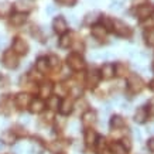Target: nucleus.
<instances>
[{"label": "nucleus", "mask_w": 154, "mask_h": 154, "mask_svg": "<svg viewBox=\"0 0 154 154\" xmlns=\"http://www.w3.org/2000/svg\"><path fill=\"white\" fill-rule=\"evenodd\" d=\"M86 106H88V102H86L85 99L79 100V102H78V105H76V107H78L79 110H85V109H86Z\"/></svg>", "instance_id": "nucleus-40"}, {"label": "nucleus", "mask_w": 154, "mask_h": 154, "mask_svg": "<svg viewBox=\"0 0 154 154\" xmlns=\"http://www.w3.org/2000/svg\"><path fill=\"white\" fill-rule=\"evenodd\" d=\"M99 79H100V74H99L96 69H91L88 74H86V79L85 81H86V85L92 88V86H96V85H98Z\"/></svg>", "instance_id": "nucleus-9"}, {"label": "nucleus", "mask_w": 154, "mask_h": 154, "mask_svg": "<svg viewBox=\"0 0 154 154\" xmlns=\"http://www.w3.org/2000/svg\"><path fill=\"white\" fill-rule=\"evenodd\" d=\"M11 51L14 54H19V55H24V54H27L28 51V44L24 40L21 38H14L13 41V50Z\"/></svg>", "instance_id": "nucleus-6"}, {"label": "nucleus", "mask_w": 154, "mask_h": 154, "mask_svg": "<svg viewBox=\"0 0 154 154\" xmlns=\"http://www.w3.org/2000/svg\"><path fill=\"white\" fill-rule=\"evenodd\" d=\"M69 17H71V21H72V23H76V19H75L76 16H75V14H71Z\"/></svg>", "instance_id": "nucleus-51"}, {"label": "nucleus", "mask_w": 154, "mask_h": 154, "mask_svg": "<svg viewBox=\"0 0 154 154\" xmlns=\"http://www.w3.org/2000/svg\"><path fill=\"white\" fill-rule=\"evenodd\" d=\"M21 150H23V149H21V146H20V144H16L13 147V153L14 154H21Z\"/></svg>", "instance_id": "nucleus-44"}, {"label": "nucleus", "mask_w": 154, "mask_h": 154, "mask_svg": "<svg viewBox=\"0 0 154 154\" xmlns=\"http://www.w3.org/2000/svg\"><path fill=\"white\" fill-rule=\"evenodd\" d=\"M143 38H144V42L147 45H154V27H149L143 33Z\"/></svg>", "instance_id": "nucleus-19"}, {"label": "nucleus", "mask_w": 154, "mask_h": 154, "mask_svg": "<svg viewBox=\"0 0 154 154\" xmlns=\"http://www.w3.org/2000/svg\"><path fill=\"white\" fill-rule=\"evenodd\" d=\"M72 107H74V103H72V100H69V99H64L62 102L60 103V113L61 115H69L71 112H72Z\"/></svg>", "instance_id": "nucleus-13"}, {"label": "nucleus", "mask_w": 154, "mask_h": 154, "mask_svg": "<svg viewBox=\"0 0 154 154\" xmlns=\"http://www.w3.org/2000/svg\"><path fill=\"white\" fill-rule=\"evenodd\" d=\"M72 44V38H71L69 34H62V37L60 38V41H58V45L61 48H68Z\"/></svg>", "instance_id": "nucleus-25"}, {"label": "nucleus", "mask_w": 154, "mask_h": 154, "mask_svg": "<svg viewBox=\"0 0 154 154\" xmlns=\"http://www.w3.org/2000/svg\"><path fill=\"white\" fill-rule=\"evenodd\" d=\"M60 98L58 96H50V98L47 99V105L48 107L51 109V110H54V109H58V106H60Z\"/></svg>", "instance_id": "nucleus-29"}, {"label": "nucleus", "mask_w": 154, "mask_h": 154, "mask_svg": "<svg viewBox=\"0 0 154 154\" xmlns=\"http://www.w3.org/2000/svg\"><path fill=\"white\" fill-rule=\"evenodd\" d=\"M54 91L57 92L58 96H65V95L69 92V89L65 86V84H57L55 88H54Z\"/></svg>", "instance_id": "nucleus-31"}, {"label": "nucleus", "mask_w": 154, "mask_h": 154, "mask_svg": "<svg viewBox=\"0 0 154 154\" xmlns=\"http://www.w3.org/2000/svg\"><path fill=\"white\" fill-rule=\"evenodd\" d=\"M52 28L57 34H65V31L68 30V24H66L65 19L62 16H58L52 21Z\"/></svg>", "instance_id": "nucleus-7"}, {"label": "nucleus", "mask_w": 154, "mask_h": 154, "mask_svg": "<svg viewBox=\"0 0 154 154\" xmlns=\"http://www.w3.org/2000/svg\"><path fill=\"white\" fill-rule=\"evenodd\" d=\"M66 62H68V66L72 71H81L85 68V61L79 54H71L66 58Z\"/></svg>", "instance_id": "nucleus-3"}, {"label": "nucleus", "mask_w": 154, "mask_h": 154, "mask_svg": "<svg viewBox=\"0 0 154 154\" xmlns=\"http://www.w3.org/2000/svg\"><path fill=\"white\" fill-rule=\"evenodd\" d=\"M153 71H154V65H153Z\"/></svg>", "instance_id": "nucleus-56"}, {"label": "nucleus", "mask_w": 154, "mask_h": 154, "mask_svg": "<svg viewBox=\"0 0 154 154\" xmlns=\"http://www.w3.org/2000/svg\"><path fill=\"white\" fill-rule=\"evenodd\" d=\"M35 68H37L38 72H47V68H48V61H47V58H44V57L38 58L37 62H35Z\"/></svg>", "instance_id": "nucleus-23"}, {"label": "nucleus", "mask_w": 154, "mask_h": 154, "mask_svg": "<svg viewBox=\"0 0 154 154\" xmlns=\"http://www.w3.org/2000/svg\"><path fill=\"white\" fill-rule=\"evenodd\" d=\"M91 33H92V35H94L95 38H98V40H103V38L106 37L107 30L103 27L102 24H95L94 27L91 28Z\"/></svg>", "instance_id": "nucleus-12"}, {"label": "nucleus", "mask_w": 154, "mask_h": 154, "mask_svg": "<svg viewBox=\"0 0 154 154\" xmlns=\"http://www.w3.org/2000/svg\"><path fill=\"white\" fill-rule=\"evenodd\" d=\"M96 139H98V136H96V133H95V130H92V129H86V131H85V143H86V146H92L96 143Z\"/></svg>", "instance_id": "nucleus-18"}, {"label": "nucleus", "mask_w": 154, "mask_h": 154, "mask_svg": "<svg viewBox=\"0 0 154 154\" xmlns=\"http://www.w3.org/2000/svg\"><path fill=\"white\" fill-rule=\"evenodd\" d=\"M147 3V0H133V6L139 7V6H143Z\"/></svg>", "instance_id": "nucleus-43"}, {"label": "nucleus", "mask_w": 154, "mask_h": 154, "mask_svg": "<svg viewBox=\"0 0 154 154\" xmlns=\"http://www.w3.org/2000/svg\"><path fill=\"white\" fill-rule=\"evenodd\" d=\"M79 48H81V51H82V50H84V45H82V42L76 41L75 42V50H76V51H79Z\"/></svg>", "instance_id": "nucleus-46"}, {"label": "nucleus", "mask_w": 154, "mask_h": 154, "mask_svg": "<svg viewBox=\"0 0 154 154\" xmlns=\"http://www.w3.org/2000/svg\"><path fill=\"white\" fill-rule=\"evenodd\" d=\"M26 20H27L26 13H20V11H17V13H13L11 16H10V24H13V26H16V27L23 26V24L26 23Z\"/></svg>", "instance_id": "nucleus-11"}, {"label": "nucleus", "mask_w": 154, "mask_h": 154, "mask_svg": "<svg viewBox=\"0 0 154 154\" xmlns=\"http://www.w3.org/2000/svg\"><path fill=\"white\" fill-rule=\"evenodd\" d=\"M11 11V5L9 2H0V16H6Z\"/></svg>", "instance_id": "nucleus-33"}, {"label": "nucleus", "mask_w": 154, "mask_h": 154, "mask_svg": "<svg viewBox=\"0 0 154 154\" xmlns=\"http://www.w3.org/2000/svg\"><path fill=\"white\" fill-rule=\"evenodd\" d=\"M2 62H3V65H5L7 69H14V68H17V65H19L17 54H14L13 51H6L5 54H3Z\"/></svg>", "instance_id": "nucleus-4"}, {"label": "nucleus", "mask_w": 154, "mask_h": 154, "mask_svg": "<svg viewBox=\"0 0 154 154\" xmlns=\"http://www.w3.org/2000/svg\"><path fill=\"white\" fill-rule=\"evenodd\" d=\"M71 127L74 129L72 131H76V130H78V123H75V122H74V123H71Z\"/></svg>", "instance_id": "nucleus-49"}, {"label": "nucleus", "mask_w": 154, "mask_h": 154, "mask_svg": "<svg viewBox=\"0 0 154 154\" xmlns=\"http://www.w3.org/2000/svg\"><path fill=\"white\" fill-rule=\"evenodd\" d=\"M2 82H3V78H2V75H0V84H2Z\"/></svg>", "instance_id": "nucleus-55"}, {"label": "nucleus", "mask_w": 154, "mask_h": 154, "mask_svg": "<svg viewBox=\"0 0 154 154\" xmlns=\"http://www.w3.org/2000/svg\"><path fill=\"white\" fill-rule=\"evenodd\" d=\"M127 88L131 94H139V92H141V89L144 88V82L139 75L133 74L127 78Z\"/></svg>", "instance_id": "nucleus-1"}, {"label": "nucleus", "mask_w": 154, "mask_h": 154, "mask_svg": "<svg viewBox=\"0 0 154 154\" xmlns=\"http://www.w3.org/2000/svg\"><path fill=\"white\" fill-rule=\"evenodd\" d=\"M107 57H109V54H106V52H96L94 55H91V58H94V60H106Z\"/></svg>", "instance_id": "nucleus-37"}, {"label": "nucleus", "mask_w": 154, "mask_h": 154, "mask_svg": "<svg viewBox=\"0 0 154 154\" xmlns=\"http://www.w3.org/2000/svg\"><path fill=\"white\" fill-rule=\"evenodd\" d=\"M40 151H41V146L38 144V143H31L28 153L30 154H40Z\"/></svg>", "instance_id": "nucleus-35"}, {"label": "nucleus", "mask_w": 154, "mask_h": 154, "mask_svg": "<svg viewBox=\"0 0 154 154\" xmlns=\"http://www.w3.org/2000/svg\"><path fill=\"white\" fill-rule=\"evenodd\" d=\"M3 150H5V143L0 140V151H3Z\"/></svg>", "instance_id": "nucleus-53"}, {"label": "nucleus", "mask_w": 154, "mask_h": 154, "mask_svg": "<svg viewBox=\"0 0 154 154\" xmlns=\"http://www.w3.org/2000/svg\"><path fill=\"white\" fill-rule=\"evenodd\" d=\"M122 109L127 110V109H129V105H127V103H123V105H122Z\"/></svg>", "instance_id": "nucleus-54"}, {"label": "nucleus", "mask_w": 154, "mask_h": 154, "mask_svg": "<svg viewBox=\"0 0 154 154\" xmlns=\"http://www.w3.org/2000/svg\"><path fill=\"white\" fill-rule=\"evenodd\" d=\"M44 107H45V103L41 99H34L30 103V110L33 113H41L44 110Z\"/></svg>", "instance_id": "nucleus-16"}, {"label": "nucleus", "mask_w": 154, "mask_h": 154, "mask_svg": "<svg viewBox=\"0 0 154 154\" xmlns=\"http://www.w3.org/2000/svg\"><path fill=\"white\" fill-rule=\"evenodd\" d=\"M33 6H34L33 0H17V2L14 3V7H16L17 11H20V13H24V11L31 10Z\"/></svg>", "instance_id": "nucleus-10"}, {"label": "nucleus", "mask_w": 154, "mask_h": 154, "mask_svg": "<svg viewBox=\"0 0 154 154\" xmlns=\"http://www.w3.org/2000/svg\"><path fill=\"white\" fill-rule=\"evenodd\" d=\"M115 75V66L112 64H105L100 69V76H103V79H110Z\"/></svg>", "instance_id": "nucleus-15"}, {"label": "nucleus", "mask_w": 154, "mask_h": 154, "mask_svg": "<svg viewBox=\"0 0 154 154\" xmlns=\"http://www.w3.org/2000/svg\"><path fill=\"white\" fill-rule=\"evenodd\" d=\"M14 103L19 109H24L31 103V96L28 94H17L16 98H14Z\"/></svg>", "instance_id": "nucleus-8"}, {"label": "nucleus", "mask_w": 154, "mask_h": 154, "mask_svg": "<svg viewBox=\"0 0 154 154\" xmlns=\"http://www.w3.org/2000/svg\"><path fill=\"white\" fill-rule=\"evenodd\" d=\"M123 6V0H112L110 3V9L112 10H120Z\"/></svg>", "instance_id": "nucleus-36"}, {"label": "nucleus", "mask_w": 154, "mask_h": 154, "mask_svg": "<svg viewBox=\"0 0 154 154\" xmlns=\"http://www.w3.org/2000/svg\"><path fill=\"white\" fill-rule=\"evenodd\" d=\"M153 13H154V5H150V3L139 6L137 10H136V16H137V19H140V20L149 19Z\"/></svg>", "instance_id": "nucleus-5"}, {"label": "nucleus", "mask_w": 154, "mask_h": 154, "mask_svg": "<svg viewBox=\"0 0 154 154\" xmlns=\"http://www.w3.org/2000/svg\"><path fill=\"white\" fill-rule=\"evenodd\" d=\"M134 137L137 139V140H140V139H141V133L139 130H134Z\"/></svg>", "instance_id": "nucleus-48"}, {"label": "nucleus", "mask_w": 154, "mask_h": 154, "mask_svg": "<svg viewBox=\"0 0 154 154\" xmlns=\"http://www.w3.org/2000/svg\"><path fill=\"white\" fill-rule=\"evenodd\" d=\"M10 110V99H3L0 103V115H9Z\"/></svg>", "instance_id": "nucleus-28"}, {"label": "nucleus", "mask_w": 154, "mask_h": 154, "mask_svg": "<svg viewBox=\"0 0 154 154\" xmlns=\"http://www.w3.org/2000/svg\"><path fill=\"white\" fill-rule=\"evenodd\" d=\"M6 45H7V38L3 37V35H0V51L5 50Z\"/></svg>", "instance_id": "nucleus-41"}, {"label": "nucleus", "mask_w": 154, "mask_h": 154, "mask_svg": "<svg viewBox=\"0 0 154 154\" xmlns=\"http://www.w3.org/2000/svg\"><path fill=\"white\" fill-rule=\"evenodd\" d=\"M95 122H96V113L92 112V110L84 112V115H82V123H84L85 126H91V125H94Z\"/></svg>", "instance_id": "nucleus-14"}, {"label": "nucleus", "mask_w": 154, "mask_h": 154, "mask_svg": "<svg viewBox=\"0 0 154 154\" xmlns=\"http://www.w3.org/2000/svg\"><path fill=\"white\" fill-rule=\"evenodd\" d=\"M127 72V66L125 64H122V62H117L116 65H115V74L117 76H125Z\"/></svg>", "instance_id": "nucleus-30"}, {"label": "nucleus", "mask_w": 154, "mask_h": 154, "mask_svg": "<svg viewBox=\"0 0 154 154\" xmlns=\"http://www.w3.org/2000/svg\"><path fill=\"white\" fill-rule=\"evenodd\" d=\"M95 144H96V150H98L99 154L106 153V140H105L103 137H98Z\"/></svg>", "instance_id": "nucleus-26"}, {"label": "nucleus", "mask_w": 154, "mask_h": 154, "mask_svg": "<svg viewBox=\"0 0 154 154\" xmlns=\"http://www.w3.org/2000/svg\"><path fill=\"white\" fill-rule=\"evenodd\" d=\"M55 10H57L55 6L48 5L47 7H45V13H47V14H54V13H55Z\"/></svg>", "instance_id": "nucleus-42"}, {"label": "nucleus", "mask_w": 154, "mask_h": 154, "mask_svg": "<svg viewBox=\"0 0 154 154\" xmlns=\"http://www.w3.org/2000/svg\"><path fill=\"white\" fill-rule=\"evenodd\" d=\"M48 66L51 68V69L57 71V69H60V66H61V62H60V58L57 55H51V57H48Z\"/></svg>", "instance_id": "nucleus-24"}, {"label": "nucleus", "mask_w": 154, "mask_h": 154, "mask_svg": "<svg viewBox=\"0 0 154 154\" xmlns=\"http://www.w3.org/2000/svg\"><path fill=\"white\" fill-rule=\"evenodd\" d=\"M147 131L153 134V133H154V125H153V126H149V129H147Z\"/></svg>", "instance_id": "nucleus-50"}, {"label": "nucleus", "mask_w": 154, "mask_h": 154, "mask_svg": "<svg viewBox=\"0 0 154 154\" xmlns=\"http://www.w3.org/2000/svg\"><path fill=\"white\" fill-rule=\"evenodd\" d=\"M0 140L3 141V143H7V144H13L14 141H16V134H14L13 131L6 130L2 133V139Z\"/></svg>", "instance_id": "nucleus-21"}, {"label": "nucleus", "mask_w": 154, "mask_h": 154, "mask_svg": "<svg viewBox=\"0 0 154 154\" xmlns=\"http://www.w3.org/2000/svg\"><path fill=\"white\" fill-rule=\"evenodd\" d=\"M147 112H149V115L154 116V98L149 100V105H147Z\"/></svg>", "instance_id": "nucleus-39"}, {"label": "nucleus", "mask_w": 154, "mask_h": 154, "mask_svg": "<svg viewBox=\"0 0 154 154\" xmlns=\"http://www.w3.org/2000/svg\"><path fill=\"white\" fill-rule=\"evenodd\" d=\"M112 153L113 154H127V149L122 143H113L112 144Z\"/></svg>", "instance_id": "nucleus-27"}, {"label": "nucleus", "mask_w": 154, "mask_h": 154, "mask_svg": "<svg viewBox=\"0 0 154 154\" xmlns=\"http://www.w3.org/2000/svg\"><path fill=\"white\" fill-rule=\"evenodd\" d=\"M110 126H112V129H122V127H125V119L122 116H112Z\"/></svg>", "instance_id": "nucleus-22"}, {"label": "nucleus", "mask_w": 154, "mask_h": 154, "mask_svg": "<svg viewBox=\"0 0 154 154\" xmlns=\"http://www.w3.org/2000/svg\"><path fill=\"white\" fill-rule=\"evenodd\" d=\"M149 117V112L146 107H139L136 110V115H134V122L136 123H144Z\"/></svg>", "instance_id": "nucleus-17"}, {"label": "nucleus", "mask_w": 154, "mask_h": 154, "mask_svg": "<svg viewBox=\"0 0 154 154\" xmlns=\"http://www.w3.org/2000/svg\"><path fill=\"white\" fill-rule=\"evenodd\" d=\"M149 88L151 89V91H154V79H153V81H151V82H150V84H149Z\"/></svg>", "instance_id": "nucleus-52"}, {"label": "nucleus", "mask_w": 154, "mask_h": 154, "mask_svg": "<svg viewBox=\"0 0 154 154\" xmlns=\"http://www.w3.org/2000/svg\"><path fill=\"white\" fill-rule=\"evenodd\" d=\"M55 2L61 6H74L76 3V0H55Z\"/></svg>", "instance_id": "nucleus-38"}, {"label": "nucleus", "mask_w": 154, "mask_h": 154, "mask_svg": "<svg viewBox=\"0 0 154 154\" xmlns=\"http://www.w3.org/2000/svg\"><path fill=\"white\" fill-rule=\"evenodd\" d=\"M113 31L119 35V37H130L131 35V28L126 23H123L120 20H113Z\"/></svg>", "instance_id": "nucleus-2"}, {"label": "nucleus", "mask_w": 154, "mask_h": 154, "mask_svg": "<svg viewBox=\"0 0 154 154\" xmlns=\"http://www.w3.org/2000/svg\"><path fill=\"white\" fill-rule=\"evenodd\" d=\"M98 19H99V13L98 11H92V13H88L86 16H85L84 23L85 24H92V23H95Z\"/></svg>", "instance_id": "nucleus-32"}, {"label": "nucleus", "mask_w": 154, "mask_h": 154, "mask_svg": "<svg viewBox=\"0 0 154 154\" xmlns=\"http://www.w3.org/2000/svg\"><path fill=\"white\" fill-rule=\"evenodd\" d=\"M69 94H71V96H74V98H79L81 95H82V89H81V86H78V85H74V86L69 88Z\"/></svg>", "instance_id": "nucleus-34"}, {"label": "nucleus", "mask_w": 154, "mask_h": 154, "mask_svg": "<svg viewBox=\"0 0 154 154\" xmlns=\"http://www.w3.org/2000/svg\"><path fill=\"white\" fill-rule=\"evenodd\" d=\"M20 119H21V123H26V125H27V123H30V117H28V116H21Z\"/></svg>", "instance_id": "nucleus-47"}, {"label": "nucleus", "mask_w": 154, "mask_h": 154, "mask_svg": "<svg viewBox=\"0 0 154 154\" xmlns=\"http://www.w3.org/2000/svg\"><path fill=\"white\" fill-rule=\"evenodd\" d=\"M147 146H149V149L154 153V137H153V139H150V140L147 141Z\"/></svg>", "instance_id": "nucleus-45"}, {"label": "nucleus", "mask_w": 154, "mask_h": 154, "mask_svg": "<svg viewBox=\"0 0 154 154\" xmlns=\"http://www.w3.org/2000/svg\"><path fill=\"white\" fill-rule=\"evenodd\" d=\"M51 92H52V85L51 84H42L40 86V96L44 99H48L51 96Z\"/></svg>", "instance_id": "nucleus-20"}]
</instances>
